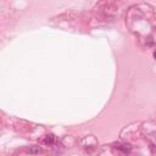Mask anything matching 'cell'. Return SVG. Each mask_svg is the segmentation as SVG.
<instances>
[{"mask_svg":"<svg viewBox=\"0 0 156 156\" xmlns=\"http://www.w3.org/2000/svg\"><path fill=\"white\" fill-rule=\"evenodd\" d=\"M116 149H118V150H121L122 152H124V154H127V152L131 151V145L129 144H116Z\"/></svg>","mask_w":156,"mask_h":156,"instance_id":"6da1fadb","label":"cell"},{"mask_svg":"<svg viewBox=\"0 0 156 156\" xmlns=\"http://www.w3.org/2000/svg\"><path fill=\"white\" fill-rule=\"evenodd\" d=\"M54 142H55V137H54L53 134L46 135L45 139H44V143H45V144H54Z\"/></svg>","mask_w":156,"mask_h":156,"instance_id":"7a4b0ae2","label":"cell"},{"mask_svg":"<svg viewBox=\"0 0 156 156\" xmlns=\"http://www.w3.org/2000/svg\"><path fill=\"white\" fill-rule=\"evenodd\" d=\"M28 151L32 152V154H36V152L40 151V148H39V146H31L29 149H28Z\"/></svg>","mask_w":156,"mask_h":156,"instance_id":"3957f363","label":"cell"},{"mask_svg":"<svg viewBox=\"0 0 156 156\" xmlns=\"http://www.w3.org/2000/svg\"><path fill=\"white\" fill-rule=\"evenodd\" d=\"M154 57H155V59H156V50L154 51Z\"/></svg>","mask_w":156,"mask_h":156,"instance_id":"277c9868","label":"cell"}]
</instances>
